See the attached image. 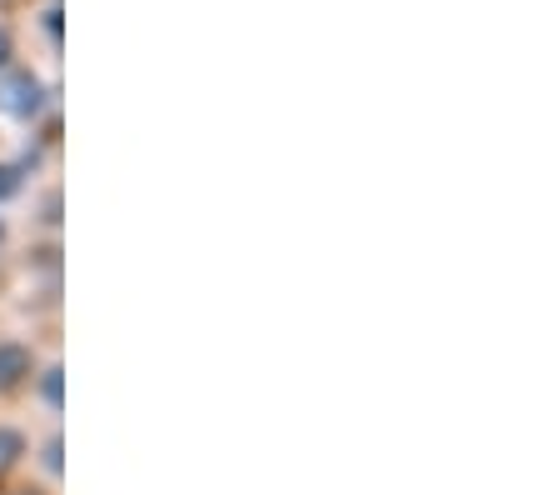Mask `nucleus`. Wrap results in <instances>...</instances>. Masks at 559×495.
<instances>
[{
  "label": "nucleus",
  "mask_w": 559,
  "mask_h": 495,
  "mask_svg": "<svg viewBox=\"0 0 559 495\" xmlns=\"http://www.w3.org/2000/svg\"><path fill=\"white\" fill-rule=\"evenodd\" d=\"M40 81H31V75H11V81L0 85V110H11V116L31 120L35 110H40Z\"/></svg>",
  "instance_id": "f257e3e1"
},
{
  "label": "nucleus",
  "mask_w": 559,
  "mask_h": 495,
  "mask_svg": "<svg viewBox=\"0 0 559 495\" xmlns=\"http://www.w3.org/2000/svg\"><path fill=\"white\" fill-rule=\"evenodd\" d=\"M31 376V351L25 345H0V390H15Z\"/></svg>",
  "instance_id": "f03ea898"
},
{
  "label": "nucleus",
  "mask_w": 559,
  "mask_h": 495,
  "mask_svg": "<svg viewBox=\"0 0 559 495\" xmlns=\"http://www.w3.org/2000/svg\"><path fill=\"white\" fill-rule=\"evenodd\" d=\"M15 456H21V436H15V431H0V471H5Z\"/></svg>",
  "instance_id": "7ed1b4c3"
},
{
  "label": "nucleus",
  "mask_w": 559,
  "mask_h": 495,
  "mask_svg": "<svg viewBox=\"0 0 559 495\" xmlns=\"http://www.w3.org/2000/svg\"><path fill=\"white\" fill-rule=\"evenodd\" d=\"M21 186V170H11V165H0V201L11 196V190Z\"/></svg>",
  "instance_id": "20e7f679"
},
{
  "label": "nucleus",
  "mask_w": 559,
  "mask_h": 495,
  "mask_svg": "<svg viewBox=\"0 0 559 495\" xmlns=\"http://www.w3.org/2000/svg\"><path fill=\"white\" fill-rule=\"evenodd\" d=\"M46 401L60 405V370H50V376H46Z\"/></svg>",
  "instance_id": "39448f33"
},
{
  "label": "nucleus",
  "mask_w": 559,
  "mask_h": 495,
  "mask_svg": "<svg viewBox=\"0 0 559 495\" xmlns=\"http://www.w3.org/2000/svg\"><path fill=\"white\" fill-rule=\"evenodd\" d=\"M11 60V36H5V25H0V66Z\"/></svg>",
  "instance_id": "423d86ee"
}]
</instances>
